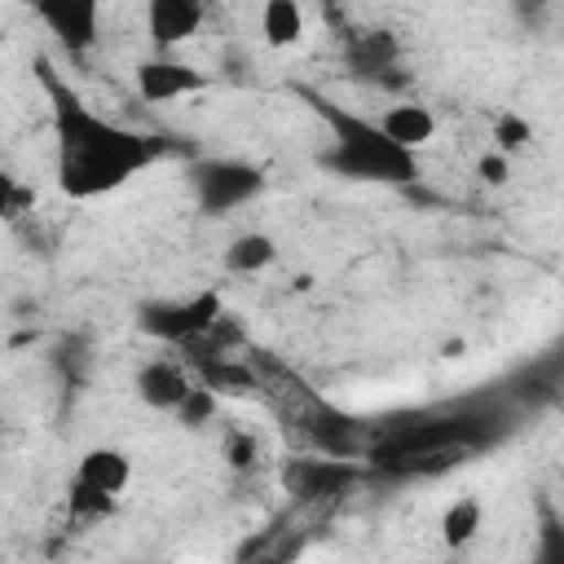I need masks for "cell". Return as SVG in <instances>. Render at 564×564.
<instances>
[{
	"mask_svg": "<svg viewBox=\"0 0 564 564\" xmlns=\"http://www.w3.org/2000/svg\"><path fill=\"white\" fill-rule=\"evenodd\" d=\"M185 176L203 216H229L234 207L251 203L264 189V167L247 159H194Z\"/></svg>",
	"mask_w": 564,
	"mask_h": 564,
	"instance_id": "3957f363",
	"label": "cell"
},
{
	"mask_svg": "<svg viewBox=\"0 0 564 564\" xmlns=\"http://www.w3.org/2000/svg\"><path fill=\"white\" fill-rule=\"evenodd\" d=\"M476 176L485 181V185H507L511 181V154H502V150H485L480 159H476Z\"/></svg>",
	"mask_w": 564,
	"mask_h": 564,
	"instance_id": "44dd1931",
	"label": "cell"
},
{
	"mask_svg": "<svg viewBox=\"0 0 564 564\" xmlns=\"http://www.w3.org/2000/svg\"><path fill=\"white\" fill-rule=\"evenodd\" d=\"M31 207H35V189H31V185H22L13 172H4V167H0V225L22 220Z\"/></svg>",
	"mask_w": 564,
	"mask_h": 564,
	"instance_id": "ac0fdd59",
	"label": "cell"
},
{
	"mask_svg": "<svg viewBox=\"0 0 564 564\" xmlns=\"http://www.w3.org/2000/svg\"><path fill=\"white\" fill-rule=\"evenodd\" d=\"M31 13L44 22V31L70 53L84 57L97 44L101 31V0H26Z\"/></svg>",
	"mask_w": 564,
	"mask_h": 564,
	"instance_id": "5b68a950",
	"label": "cell"
},
{
	"mask_svg": "<svg viewBox=\"0 0 564 564\" xmlns=\"http://www.w3.org/2000/svg\"><path fill=\"white\" fill-rule=\"evenodd\" d=\"M66 502H70V516H84V520H97V516H106V511L115 507L110 494H97V489H88V485H79V480H70Z\"/></svg>",
	"mask_w": 564,
	"mask_h": 564,
	"instance_id": "ffe728a7",
	"label": "cell"
},
{
	"mask_svg": "<svg viewBox=\"0 0 564 564\" xmlns=\"http://www.w3.org/2000/svg\"><path fill=\"white\" fill-rule=\"evenodd\" d=\"M198 383H207L216 397H247L260 388L256 370L247 361H234V357H207V361H194L189 366Z\"/></svg>",
	"mask_w": 564,
	"mask_h": 564,
	"instance_id": "4fadbf2b",
	"label": "cell"
},
{
	"mask_svg": "<svg viewBox=\"0 0 564 564\" xmlns=\"http://www.w3.org/2000/svg\"><path fill=\"white\" fill-rule=\"evenodd\" d=\"M357 467L352 458H339V454H313V458H295L282 467V485L291 489L295 502H322V498H339L344 489L357 485Z\"/></svg>",
	"mask_w": 564,
	"mask_h": 564,
	"instance_id": "8992f818",
	"label": "cell"
},
{
	"mask_svg": "<svg viewBox=\"0 0 564 564\" xmlns=\"http://www.w3.org/2000/svg\"><path fill=\"white\" fill-rule=\"evenodd\" d=\"M480 524H485L480 498L463 494V498H454V502L445 507V516H441V542H445L449 551H458V546H467V542L480 533Z\"/></svg>",
	"mask_w": 564,
	"mask_h": 564,
	"instance_id": "2e32d148",
	"label": "cell"
},
{
	"mask_svg": "<svg viewBox=\"0 0 564 564\" xmlns=\"http://www.w3.org/2000/svg\"><path fill=\"white\" fill-rule=\"evenodd\" d=\"M225 313L216 291H194L185 300H141L137 304V326L141 335L159 339V344H176L185 348L189 339H198L216 317Z\"/></svg>",
	"mask_w": 564,
	"mask_h": 564,
	"instance_id": "277c9868",
	"label": "cell"
},
{
	"mask_svg": "<svg viewBox=\"0 0 564 564\" xmlns=\"http://www.w3.org/2000/svg\"><path fill=\"white\" fill-rule=\"evenodd\" d=\"M379 128L397 141V145H405V150H423L432 137H436V115L427 110V106H419V101H401V106H388L383 115H379Z\"/></svg>",
	"mask_w": 564,
	"mask_h": 564,
	"instance_id": "7c38bea8",
	"label": "cell"
},
{
	"mask_svg": "<svg viewBox=\"0 0 564 564\" xmlns=\"http://www.w3.org/2000/svg\"><path fill=\"white\" fill-rule=\"evenodd\" d=\"M207 88V70H198L194 62H181L172 53H154L137 66V93L145 101H181Z\"/></svg>",
	"mask_w": 564,
	"mask_h": 564,
	"instance_id": "52a82bcc",
	"label": "cell"
},
{
	"mask_svg": "<svg viewBox=\"0 0 564 564\" xmlns=\"http://www.w3.org/2000/svg\"><path fill=\"white\" fill-rule=\"evenodd\" d=\"M70 480H79V485H88V489H97V494L119 498V494L128 489V480H132V463H128V454L115 449V445H93V449L79 454Z\"/></svg>",
	"mask_w": 564,
	"mask_h": 564,
	"instance_id": "8fae6325",
	"label": "cell"
},
{
	"mask_svg": "<svg viewBox=\"0 0 564 564\" xmlns=\"http://www.w3.org/2000/svg\"><path fill=\"white\" fill-rule=\"evenodd\" d=\"M260 35L269 48H291L304 35V9L300 0H264L260 9Z\"/></svg>",
	"mask_w": 564,
	"mask_h": 564,
	"instance_id": "5bb4252c",
	"label": "cell"
},
{
	"mask_svg": "<svg viewBox=\"0 0 564 564\" xmlns=\"http://www.w3.org/2000/svg\"><path fill=\"white\" fill-rule=\"evenodd\" d=\"M176 423L181 427H189V432H198V427H207V423H216V414H220V397L207 388V383H189V392L176 401Z\"/></svg>",
	"mask_w": 564,
	"mask_h": 564,
	"instance_id": "e0dca14e",
	"label": "cell"
},
{
	"mask_svg": "<svg viewBox=\"0 0 564 564\" xmlns=\"http://www.w3.org/2000/svg\"><path fill=\"white\" fill-rule=\"evenodd\" d=\"M207 0H145V35L154 53H172L203 26Z\"/></svg>",
	"mask_w": 564,
	"mask_h": 564,
	"instance_id": "ba28073f",
	"label": "cell"
},
{
	"mask_svg": "<svg viewBox=\"0 0 564 564\" xmlns=\"http://www.w3.org/2000/svg\"><path fill=\"white\" fill-rule=\"evenodd\" d=\"M225 458H229V467H251V463H256V441L242 436V432H229V441H225Z\"/></svg>",
	"mask_w": 564,
	"mask_h": 564,
	"instance_id": "603a6c76",
	"label": "cell"
},
{
	"mask_svg": "<svg viewBox=\"0 0 564 564\" xmlns=\"http://www.w3.org/2000/svg\"><path fill=\"white\" fill-rule=\"evenodd\" d=\"M189 383H194V370L176 357H154L137 370V397L150 410H176V401L189 392Z\"/></svg>",
	"mask_w": 564,
	"mask_h": 564,
	"instance_id": "9c48e42d",
	"label": "cell"
},
{
	"mask_svg": "<svg viewBox=\"0 0 564 564\" xmlns=\"http://www.w3.org/2000/svg\"><path fill=\"white\" fill-rule=\"evenodd\" d=\"M35 79L48 97L53 176L66 198L84 203V198L115 194L119 185H128L137 172L154 167L167 154L163 137L97 115L44 53H35Z\"/></svg>",
	"mask_w": 564,
	"mask_h": 564,
	"instance_id": "6da1fadb",
	"label": "cell"
},
{
	"mask_svg": "<svg viewBox=\"0 0 564 564\" xmlns=\"http://www.w3.org/2000/svg\"><path fill=\"white\" fill-rule=\"evenodd\" d=\"M533 141V128H529V119H520V115H511V110H502L498 119H494V150H502V154H516V150H524Z\"/></svg>",
	"mask_w": 564,
	"mask_h": 564,
	"instance_id": "d6986e66",
	"label": "cell"
},
{
	"mask_svg": "<svg viewBox=\"0 0 564 564\" xmlns=\"http://www.w3.org/2000/svg\"><path fill=\"white\" fill-rule=\"evenodd\" d=\"M397 53L392 31H352L344 44V62L357 79H388V70H397Z\"/></svg>",
	"mask_w": 564,
	"mask_h": 564,
	"instance_id": "30bf717a",
	"label": "cell"
},
{
	"mask_svg": "<svg viewBox=\"0 0 564 564\" xmlns=\"http://www.w3.org/2000/svg\"><path fill=\"white\" fill-rule=\"evenodd\" d=\"M551 0H511V13H516V22L524 26V31H546V22H551Z\"/></svg>",
	"mask_w": 564,
	"mask_h": 564,
	"instance_id": "7402d4cb",
	"label": "cell"
},
{
	"mask_svg": "<svg viewBox=\"0 0 564 564\" xmlns=\"http://www.w3.org/2000/svg\"><path fill=\"white\" fill-rule=\"evenodd\" d=\"M295 93L326 123V150L317 154V163L326 172H335L344 181H361V185H401V189H410L419 181V154L397 145L379 128V119H366L352 106H339L313 88H295Z\"/></svg>",
	"mask_w": 564,
	"mask_h": 564,
	"instance_id": "7a4b0ae2",
	"label": "cell"
},
{
	"mask_svg": "<svg viewBox=\"0 0 564 564\" xmlns=\"http://www.w3.org/2000/svg\"><path fill=\"white\" fill-rule=\"evenodd\" d=\"M273 260H278V242H273L269 234H260V229L238 234V238L225 247V269H229V273H260V269H269Z\"/></svg>",
	"mask_w": 564,
	"mask_h": 564,
	"instance_id": "9a60e30c",
	"label": "cell"
}]
</instances>
